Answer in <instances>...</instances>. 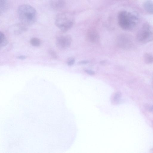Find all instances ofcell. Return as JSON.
<instances>
[{"instance_id":"6da1fadb","label":"cell","mask_w":153,"mask_h":153,"mask_svg":"<svg viewBox=\"0 0 153 153\" xmlns=\"http://www.w3.org/2000/svg\"><path fill=\"white\" fill-rule=\"evenodd\" d=\"M17 13L21 22L27 26L34 24L37 19V15L36 9L28 4L20 5L18 8Z\"/></svg>"},{"instance_id":"7a4b0ae2","label":"cell","mask_w":153,"mask_h":153,"mask_svg":"<svg viewBox=\"0 0 153 153\" xmlns=\"http://www.w3.org/2000/svg\"><path fill=\"white\" fill-rule=\"evenodd\" d=\"M118 20L119 25L122 28L128 30L133 29L136 25L138 18L133 13L122 11L118 14Z\"/></svg>"},{"instance_id":"3957f363","label":"cell","mask_w":153,"mask_h":153,"mask_svg":"<svg viewBox=\"0 0 153 153\" xmlns=\"http://www.w3.org/2000/svg\"><path fill=\"white\" fill-rule=\"evenodd\" d=\"M74 22L73 16L67 12L58 14L55 19L56 25L62 31H68L72 26Z\"/></svg>"},{"instance_id":"277c9868","label":"cell","mask_w":153,"mask_h":153,"mask_svg":"<svg viewBox=\"0 0 153 153\" xmlns=\"http://www.w3.org/2000/svg\"><path fill=\"white\" fill-rule=\"evenodd\" d=\"M136 38L139 42L145 44L153 40V30L150 26L145 24L138 32Z\"/></svg>"},{"instance_id":"5b68a950","label":"cell","mask_w":153,"mask_h":153,"mask_svg":"<svg viewBox=\"0 0 153 153\" xmlns=\"http://www.w3.org/2000/svg\"><path fill=\"white\" fill-rule=\"evenodd\" d=\"M72 41L71 36L68 35H61L56 38V47L61 50H65L70 45Z\"/></svg>"},{"instance_id":"8992f818","label":"cell","mask_w":153,"mask_h":153,"mask_svg":"<svg viewBox=\"0 0 153 153\" xmlns=\"http://www.w3.org/2000/svg\"><path fill=\"white\" fill-rule=\"evenodd\" d=\"M27 26L21 22L15 24L11 27L10 30L14 34L18 35L26 31Z\"/></svg>"},{"instance_id":"52a82bcc","label":"cell","mask_w":153,"mask_h":153,"mask_svg":"<svg viewBox=\"0 0 153 153\" xmlns=\"http://www.w3.org/2000/svg\"><path fill=\"white\" fill-rule=\"evenodd\" d=\"M143 7L145 10L148 13L153 14V1L147 0L143 4Z\"/></svg>"},{"instance_id":"ba28073f","label":"cell","mask_w":153,"mask_h":153,"mask_svg":"<svg viewBox=\"0 0 153 153\" xmlns=\"http://www.w3.org/2000/svg\"><path fill=\"white\" fill-rule=\"evenodd\" d=\"M88 38L89 40L92 42H97L99 39L98 34L94 30L90 31L88 34Z\"/></svg>"},{"instance_id":"9c48e42d","label":"cell","mask_w":153,"mask_h":153,"mask_svg":"<svg viewBox=\"0 0 153 153\" xmlns=\"http://www.w3.org/2000/svg\"><path fill=\"white\" fill-rule=\"evenodd\" d=\"M8 43V40L5 35L2 32H0V46L3 47L6 46Z\"/></svg>"},{"instance_id":"30bf717a","label":"cell","mask_w":153,"mask_h":153,"mask_svg":"<svg viewBox=\"0 0 153 153\" xmlns=\"http://www.w3.org/2000/svg\"><path fill=\"white\" fill-rule=\"evenodd\" d=\"M145 62L147 64L153 63V55L149 53H146L144 55Z\"/></svg>"},{"instance_id":"8fae6325","label":"cell","mask_w":153,"mask_h":153,"mask_svg":"<svg viewBox=\"0 0 153 153\" xmlns=\"http://www.w3.org/2000/svg\"><path fill=\"white\" fill-rule=\"evenodd\" d=\"M30 44L33 46L38 47L41 44V41L38 38L36 37L32 38L30 40Z\"/></svg>"},{"instance_id":"7c38bea8","label":"cell","mask_w":153,"mask_h":153,"mask_svg":"<svg viewBox=\"0 0 153 153\" xmlns=\"http://www.w3.org/2000/svg\"><path fill=\"white\" fill-rule=\"evenodd\" d=\"M8 1L7 0H0V13L5 10L8 6Z\"/></svg>"},{"instance_id":"4fadbf2b","label":"cell","mask_w":153,"mask_h":153,"mask_svg":"<svg viewBox=\"0 0 153 153\" xmlns=\"http://www.w3.org/2000/svg\"><path fill=\"white\" fill-rule=\"evenodd\" d=\"M63 2L62 0H54L53 2L52 5L54 8H59L62 6Z\"/></svg>"},{"instance_id":"5bb4252c","label":"cell","mask_w":153,"mask_h":153,"mask_svg":"<svg viewBox=\"0 0 153 153\" xmlns=\"http://www.w3.org/2000/svg\"><path fill=\"white\" fill-rule=\"evenodd\" d=\"M49 53L51 56L54 59H57V56L56 52L53 50L50 49L49 50Z\"/></svg>"},{"instance_id":"9a60e30c","label":"cell","mask_w":153,"mask_h":153,"mask_svg":"<svg viewBox=\"0 0 153 153\" xmlns=\"http://www.w3.org/2000/svg\"><path fill=\"white\" fill-rule=\"evenodd\" d=\"M75 62V59L72 58H69L67 61V64L69 66L73 65Z\"/></svg>"},{"instance_id":"2e32d148","label":"cell","mask_w":153,"mask_h":153,"mask_svg":"<svg viewBox=\"0 0 153 153\" xmlns=\"http://www.w3.org/2000/svg\"><path fill=\"white\" fill-rule=\"evenodd\" d=\"M85 72L88 74L92 75L95 74V72L93 71L89 70H85Z\"/></svg>"},{"instance_id":"e0dca14e","label":"cell","mask_w":153,"mask_h":153,"mask_svg":"<svg viewBox=\"0 0 153 153\" xmlns=\"http://www.w3.org/2000/svg\"><path fill=\"white\" fill-rule=\"evenodd\" d=\"M17 58L19 59L23 60L26 59V57L25 55H20L17 56Z\"/></svg>"},{"instance_id":"ac0fdd59","label":"cell","mask_w":153,"mask_h":153,"mask_svg":"<svg viewBox=\"0 0 153 153\" xmlns=\"http://www.w3.org/2000/svg\"><path fill=\"white\" fill-rule=\"evenodd\" d=\"M89 62L87 60H83L79 62V64H87Z\"/></svg>"},{"instance_id":"d6986e66","label":"cell","mask_w":153,"mask_h":153,"mask_svg":"<svg viewBox=\"0 0 153 153\" xmlns=\"http://www.w3.org/2000/svg\"><path fill=\"white\" fill-rule=\"evenodd\" d=\"M150 110L151 111H153V105H152L150 108Z\"/></svg>"}]
</instances>
